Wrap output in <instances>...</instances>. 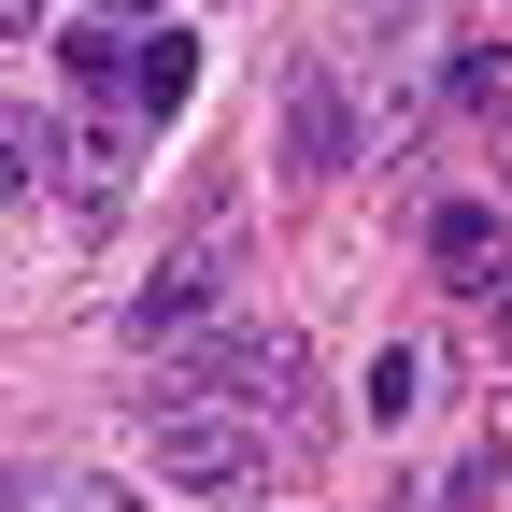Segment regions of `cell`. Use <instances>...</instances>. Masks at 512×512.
<instances>
[{
	"mask_svg": "<svg viewBox=\"0 0 512 512\" xmlns=\"http://www.w3.org/2000/svg\"><path fill=\"white\" fill-rule=\"evenodd\" d=\"M143 456H157V484H171V498H242V484H256V441H242V413H228V399H185V384L157 399Z\"/></svg>",
	"mask_w": 512,
	"mask_h": 512,
	"instance_id": "6da1fadb",
	"label": "cell"
},
{
	"mask_svg": "<svg viewBox=\"0 0 512 512\" xmlns=\"http://www.w3.org/2000/svg\"><path fill=\"white\" fill-rule=\"evenodd\" d=\"M171 384H185V399H228V413H271V399H299V342L285 328H214Z\"/></svg>",
	"mask_w": 512,
	"mask_h": 512,
	"instance_id": "7a4b0ae2",
	"label": "cell"
},
{
	"mask_svg": "<svg viewBox=\"0 0 512 512\" xmlns=\"http://www.w3.org/2000/svg\"><path fill=\"white\" fill-rule=\"evenodd\" d=\"M185 100H200V29H143V43H128V114L171 128Z\"/></svg>",
	"mask_w": 512,
	"mask_h": 512,
	"instance_id": "3957f363",
	"label": "cell"
},
{
	"mask_svg": "<svg viewBox=\"0 0 512 512\" xmlns=\"http://www.w3.org/2000/svg\"><path fill=\"white\" fill-rule=\"evenodd\" d=\"M342 157H356L342 86H328V72H299V86H285V171H342Z\"/></svg>",
	"mask_w": 512,
	"mask_h": 512,
	"instance_id": "277c9868",
	"label": "cell"
},
{
	"mask_svg": "<svg viewBox=\"0 0 512 512\" xmlns=\"http://www.w3.org/2000/svg\"><path fill=\"white\" fill-rule=\"evenodd\" d=\"M200 313H214V271H157L143 299H128V328H143V342H185Z\"/></svg>",
	"mask_w": 512,
	"mask_h": 512,
	"instance_id": "5b68a950",
	"label": "cell"
},
{
	"mask_svg": "<svg viewBox=\"0 0 512 512\" xmlns=\"http://www.w3.org/2000/svg\"><path fill=\"white\" fill-rule=\"evenodd\" d=\"M427 256H441V271H484V256H498V214L484 200H441L427 214Z\"/></svg>",
	"mask_w": 512,
	"mask_h": 512,
	"instance_id": "8992f818",
	"label": "cell"
},
{
	"mask_svg": "<svg viewBox=\"0 0 512 512\" xmlns=\"http://www.w3.org/2000/svg\"><path fill=\"white\" fill-rule=\"evenodd\" d=\"M456 100H470V114H512V43H470V57H456Z\"/></svg>",
	"mask_w": 512,
	"mask_h": 512,
	"instance_id": "52a82bcc",
	"label": "cell"
},
{
	"mask_svg": "<svg viewBox=\"0 0 512 512\" xmlns=\"http://www.w3.org/2000/svg\"><path fill=\"white\" fill-rule=\"evenodd\" d=\"M356 399H370L384 427H399V413H413V356H399V342H384V356H370V384H356Z\"/></svg>",
	"mask_w": 512,
	"mask_h": 512,
	"instance_id": "ba28073f",
	"label": "cell"
},
{
	"mask_svg": "<svg viewBox=\"0 0 512 512\" xmlns=\"http://www.w3.org/2000/svg\"><path fill=\"white\" fill-rule=\"evenodd\" d=\"M114 57H128V43H100V29H57V72H72V86H114Z\"/></svg>",
	"mask_w": 512,
	"mask_h": 512,
	"instance_id": "9c48e42d",
	"label": "cell"
},
{
	"mask_svg": "<svg viewBox=\"0 0 512 512\" xmlns=\"http://www.w3.org/2000/svg\"><path fill=\"white\" fill-rule=\"evenodd\" d=\"M15 185H29V143H15V128H0V200H15Z\"/></svg>",
	"mask_w": 512,
	"mask_h": 512,
	"instance_id": "30bf717a",
	"label": "cell"
},
{
	"mask_svg": "<svg viewBox=\"0 0 512 512\" xmlns=\"http://www.w3.org/2000/svg\"><path fill=\"white\" fill-rule=\"evenodd\" d=\"M15 29H43V0H0V43H15Z\"/></svg>",
	"mask_w": 512,
	"mask_h": 512,
	"instance_id": "8fae6325",
	"label": "cell"
},
{
	"mask_svg": "<svg viewBox=\"0 0 512 512\" xmlns=\"http://www.w3.org/2000/svg\"><path fill=\"white\" fill-rule=\"evenodd\" d=\"M128 15H157V0H128Z\"/></svg>",
	"mask_w": 512,
	"mask_h": 512,
	"instance_id": "7c38bea8",
	"label": "cell"
}]
</instances>
